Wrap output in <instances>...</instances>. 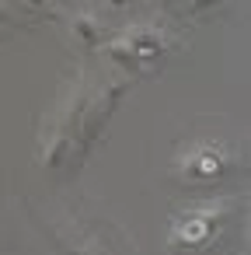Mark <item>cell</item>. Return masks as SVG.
Listing matches in <instances>:
<instances>
[{
    "label": "cell",
    "instance_id": "obj_1",
    "mask_svg": "<svg viewBox=\"0 0 251 255\" xmlns=\"http://www.w3.org/2000/svg\"><path fill=\"white\" fill-rule=\"evenodd\" d=\"M167 53V35L161 28H150V25H136L129 28L122 39L108 42L105 46V56L115 60V63H143V60H161Z\"/></svg>",
    "mask_w": 251,
    "mask_h": 255
},
{
    "label": "cell",
    "instance_id": "obj_2",
    "mask_svg": "<svg viewBox=\"0 0 251 255\" xmlns=\"http://www.w3.org/2000/svg\"><path fill=\"white\" fill-rule=\"evenodd\" d=\"M216 231H220V210L216 206H202V210H188L174 224L171 238H174L178 248H202Z\"/></svg>",
    "mask_w": 251,
    "mask_h": 255
},
{
    "label": "cell",
    "instance_id": "obj_3",
    "mask_svg": "<svg viewBox=\"0 0 251 255\" xmlns=\"http://www.w3.org/2000/svg\"><path fill=\"white\" fill-rule=\"evenodd\" d=\"M227 164H230L227 154L220 147H213V143H199V147H192L188 154L178 157L181 175L185 178H195V182H213V178L227 175Z\"/></svg>",
    "mask_w": 251,
    "mask_h": 255
},
{
    "label": "cell",
    "instance_id": "obj_4",
    "mask_svg": "<svg viewBox=\"0 0 251 255\" xmlns=\"http://www.w3.org/2000/svg\"><path fill=\"white\" fill-rule=\"evenodd\" d=\"M70 35H74V42H77V46L94 49V46H101L105 28H101V21H98L94 14H77V18L70 21Z\"/></svg>",
    "mask_w": 251,
    "mask_h": 255
},
{
    "label": "cell",
    "instance_id": "obj_5",
    "mask_svg": "<svg viewBox=\"0 0 251 255\" xmlns=\"http://www.w3.org/2000/svg\"><path fill=\"white\" fill-rule=\"evenodd\" d=\"M220 4H227V0H185V7H188L192 14H202V11H213V7H220Z\"/></svg>",
    "mask_w": 251,
    "mask_h": 255
},
{
    "label": "cell",
    "instance_id": "obj_6",
    "mask_svg": "<svg viewBox=\"0 0 251 255\" xmlns=\"http://www.w3.org/2000/svg\"><path fill=\"white\" fill-rule=\"evenodd\" d=\"M105 4H108V7H126L129 0H105Z\"/></svg>",
    "mask_w": 251,
    "mask_h": 255
},
{
    "label": "cell",
    "instance_id": "obj_7",
    "mask_svg": "<svg viewBox=\"0 0 251 255\" xmlns=\"http://www.w3.org/2000/svg\"><path fill=\"white\" fill-rule=\"evenodd\" d=\"M244 241H248V255H251V217H248V238Z\"/></svg>",
    "mask_w": 251,
    "mask_h": 255
}]
</instances>
